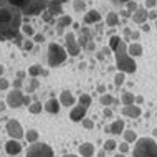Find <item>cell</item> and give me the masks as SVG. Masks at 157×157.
<instances>
[{
	"label": "cell",
	"mask_w": 157,
	"mask_h": 157,
	"mask_svg": "<svg viewBox=\"0 0 157 157\" xmlns=\"http://www.w3.org/2000/svg\"><path fill=\"white\" fill-rule=\"evenodd\" d=\"M121 113L124 114V116H127V117H139L142 111H141V108H139V106H136L132 103V104H126L124 108L121 109Z\"/></svg>",
	"instance_id": "obj_13"
},
{
	"label": "cell",
	"mask_w": 157,
	"mask_h": 157,
	"mask_svg": "<svg viewBox=\"0 0 157 157\" xmlns=\"http://www.w3.org/2000/svg\"><path fill=\"white\" fill-rule=\"evenodd\" d=\"M134 94H132V93H124V94H122L121 96V101H122V104H132L134 103Z\"/></svg>",
	"instance_id": "obj_32"
},
{
	"label": "cell",
	"mask_w": 157,
	"mask_h": 157,
	"mask_svg": "<svg viewBox=\"0 0 157 157\" xmlns=\"http://www.w3.org/2000/svg\"><path fill=\"white\" fill-rule=\"evenodd\" d=\"M104 116H106V117H111V116H113V111H111L109 108H106V109H104Z\"/></svg>",
	"instance_id": "obj_48"
},
{
	"label": "cell",
	"mask_w": 157,
	"mask_h": 157,
	"mask_svg": "<svg viewBox=\"0 0 157 157\" xmlns=\"http://www.w3.org/2000/svg\"><path fill=\"white\" fill-rule=\"evenodd\" d=\"M27 157H53V149L45 142H32L27 151Z\"/></svg>",
	"instance_id": "obj_6"
},
{
	"label": "cell",
	"mask_w": 157,
	"mask_h": 157,
	"mask_svg": "<svg viewBox=\"0 0 157 157\" xmlns=\"http://www.w3.org/2000/svg\"><path fill=\"white\" fill-rule=\"evenodd\" d=\"M41 109H43V106H41L40 101H35V103H30V104H28V111H30L32 114L41 113Z\"/></svg>",
	"instance_id": "obj_25"
},
{
	"label": "cell",
	"mask_w": 157,
	"mask_h": 157,
	"mask_svg": "<svg viewBox=\"0 0 157 157\" xmlns=\"http://www.w3.org/2000/svg\"><path fill=\"white\" fill-rule=\"evenodd\" d=\"M63 157H78V155H75V154H68V155H63Z\"/></svg>",
	"instance_id": "obj_59"
},
{
	"label": "cell",
	"mask_w": 157,
	"mask_h": 157,
	"mask_svg": "<svg viewBox=\"0 0 157 157\" xmlns=\"http://www.w3.org/2000/svg\"><path fill=\"white\" fill-rule=\"evenodd\" d=\"M41 13H43L41 17H43V20H45V22H55V17H53V15L48 12V8H46V10H43Z\"/></svg>",
	"instance_id": "obj_39"
},
{
	"label": "cell",
	"mask_w": 157,
	"mask_h": 157,
	"mask_svg": "<svg viewBox=\"0 0 157 157\" xmlns=\"http://www.w3.org/2000/svg\"><path fill=\"white\" fill-rule=\"evenodd\" d=\"M53 2H58V3H61V5H63V3H66L68 0H53Z\"/></svg>",
	"instance_id": "obj_53"
},
{
	"label": "cell",
	"mask_w": 157,
	"mask_h": 157,
	"mask_svg": "<svg viewBox=\"0 0 157 157\" xmlns=\"http://www.w3.org/2000/svg\"><path fill=\"white\" fill-rule=\"evenodd\" d=\"M28 75L32 76V78H36V76H40V75H46L45 71H43V68H41L40 65H33L28 68Z\"/></svg>",
	"instance_id": "obj_23"
},
{
	"label": "cell",
	"mask_w": 157,
	"mask_h": 157,
	"mask_svg": "<svg viewBox=\"0 0 157 157\" xmlns=\"http://www.w3.org/2000/svg\"><path fill=\"white\" fill-rule=\"evenodd\" d=\"M73 8L76 12H84L86 10V2L84 0H73Z\"/></svg>",
	"instance_id": "obj_30"
},
{
	"label": "cell",
	"mask_w": 157,
	"mask_h": 157,
	"mask_svg": "<svg viewBox=\"0 0 157 157\" xmlns=\"http://www.w3.org/2000/svg\"><path fill=\"white\" fill-rule=\"evenodd\" d=\"M93 36L88 28H81V33H79V38H78V45L81 46V48H86V50H93Z\"/></svg>",
	"instance_id": "obj_10"
},
{
	"label": "cell",
	"mask_w": 157,
	"mask_h": 157,
	"mask_svg": "<svg viewBox=\"0 0 157 157\" xmlns=\"http://www.w3.org/2000/svg\"><path fill=\"white\" fill-rule=\"evenodd\" d=\"M7 109V103H3V101H0V113H3Z\"/></svg>",
	"instance_id": "obj_50"
},
{
	"label": "cell",
	"mask_w": 157,
	"mask_h": 157,
	"mask_svg": "<svg viewBox=\"0 0 157 157\" xmlns=\"http://www.w3.org/2000/svg\"><path fill=\"white\" fill-rule=\"evenodd\" d=\"M5 2H8L10 5H15V7H18V8H22L25 3L28 2V0H5Z\"/></svg>",
	"instance_id": "obj_38"
},
{
	"label": "cell",
	"mask_w": 157,
	"mask_h": 157,
	"mask_svg": "<svg viewBox=\"0 0 157 157\" xmlns=\"http://www.w3.org/2000/svg\"><path fill=\"white\" fill-rule=\"evenodd\" d=\"M33 45H35L33 38H27V40H23L22 48H23V50H27V52H30V50H33Z\"/></svg>",
	"instance_id": "obj_35"
},
{
	"label": "cell",
	"mask_w": 157,
	"mask_h": 157,
	"mask_svg": "<svg viewBox=\"0 0 157 157\" xmlns=\"http://www.w3.org/2000/svg\"><path fill=\"white\" fill-rule=\"evenodd\" d=\"M79 154H81L83 157H91L93 154H94V146H93L91 142H84L79 146Z\"/></svg>",
	"instance_id": "obj_20"
},
{
	"label": "cell",
	"mask_w": 157,
	"mask_h": 157,
	"mask_svg": "<svg viewBox=\"0 0 157 157\" xmlns=\"http://www.w3.org/2000/svg\"><path fill=\"white\" fill-rule=\"evenodd\" d=\"M134 157H157V142L151 137H139L134 144Z\"/></svg>",
	"instance_id": "obj_3"
},
{
	"label": "cell",
	"mask_w": 157,
	"mask_h": 157,
	"mask_svg": "<svg viewBox=\"0 0 157 157\" xmlns=\"http://www.w3.org/2000/svg\"><path fill=\"white\" fill-rule=\"evenodd\" d=\"M117 147V142L114 141V139H108V141L104 142V146H103V149L106 151V152H111V151H114Z\"/></svg>",
	"instance_id": "obj_28"
},
{
	"label": "cell",
	"mask_w": 157,
	"mask_h": 157,
	"mask_svg": "<svg viewBox=\"0 0 157 157\" xmlns=\"http://www.w3.org/2000/svg\"><path fill=\"white\" fill-rule=\"evenodd\" d=\"M17 76H18V79H23L25 73H23V71H18V73H17Z\"/></svg>",
	"instance_id": "obj_52"
},
{
	"label": "cell",
	"mask_w": 157,
	"mask_h": 157,
	"mask_svg": "<svg viewBox=\"0 0 157 157\" xmlns=\"http://www.w3.org/2000/svg\"><path fill=\"white\" fill-rule=\"evenodd\" d=\"M136 8H137V5H136V2H131V0H129V2H127V12L131 13V12H134Z\"/></svg>",
	"instance_id": "obj_44"
},
{
	"label": "cell",
	"mask_w": 157,
	"mask_h": 157,
	"mask_svg": "<svg viewBox=\"0 0 157 157\" xmlns=\"http://www.w3.org/2000/svg\"><path fill=\"white\" fill-rule=\"evenodd\" d=\"M117 147H119V151L122 152V154H126V152L129 151V142H121Z\"/></svg>",
	"instance_id": "obj_43"
},
{
	"label": "cell",
	"mask_w": 157,
	"mask_h": 157,
	"mask_svg": "<svg viewBox=\"0 0 157 157\" xmlns=\"http://www.w3.org/2000/svg\"><path fill=\"white\" fill-rule=\"evenodd\" d=\"M32 38H33L35 43H45V35H43V33H35Z\"/></svg>",
	"instance_id": "obj_40"
},
{
	"label": "cell",
	"mask_w": 157,
	"mask_h": 157,
	"mask_svg": "<svg viewBox=\"0 0 157 157\" xmlns=\"http://www.w3.org/2000/svg\"><path fill=\"white\" fill-rule=\"evenodd\" d=\"M78 104L84 106V108H90V106H91V96L90 94H81V96H79V99H78Z\"/></svg>",
	"instance_id": "obj_29"
},
{
	"label": "cell",
	"mask_w": 157,
	"mask_h": 157,
	"mask_svg": "<svg viewBox=\"0 0 157 157\" xmlns=\"http://www.w3.org/2000/svg\"><path fill=\"white\" fill-rule=\"evenodd\" d=\"M132 18L136 23H144L147 20V8H136Z\"/></svg>",
	"instance_id": "obj_18"
},
{
	"label": "cell",
	"mask_w": 157,
	"mask_h": 157,
	"mask_svg": "<svg viewBox=\"0 0 157 157\" xmlns=\"http://www.w3.org/2000/svg\"><path fill=\"white\" fill-rule=\"evenodd\" d=\"M13 88L20 90V88H22V79H15V81H13Z\"/></svg>",
	"instance_id": "obj_47"
},
{
	"label": "cell",
	"mask_w": 157,
	"mask_h": 157,
	"mask_svg": "<svg viewBox=\"0 0 157 157\" xmlns=\"http://www.w3.org/2000/svg\"><path fill=\"white\" fill-rule=\"evenodd\" d=\"M7 132L12 139H17V141H20V139L25 136L23 129H22V124H20L18 121H15V119H10L7 122Z\"/></svg>",
	"instance_id": "obj_8"
},
{
	"label": "cell",
	"mask_w": 157,
	"mask_h": 157,
	"mask_svg": "<svg viewBox=\"0 0 157 157\" xmlns=\"http://www.w3.org/2000/svg\"><path fill=\"white\" fill-rule=\"evenodd\" d=\"M106 23H108V27H114V25H117V23H119V17H117V13H114V12H111V13H108Z\"/></svg>",
	"instance_id": "obj_24"
},
{
	"label": "cell",
	"mask_w": 157,
	"mask_h": 157,
	"mask_svg": "<svg viewBox=\"0 0 157 157\" xmlns=\"http://www.w3.org/2000/svg\"><path fill=\"white\" fill-rule=\"evenodd\" d=\"M38 84H40V83H38V81H36V78H33V79H32V83H30V84H28V93H32V91H35V90H36V88H38Z\"/></svg>",
	"instance_id": "obj_42"
},
{
	"label": "cell",
	"mask_w": 157,
	"mask_h": 157,
	"mask_svg": "<svg viewBox=\"0 0 157 157\" xmlns=\"http://www.w3.org/2000/svg\"><path fill=\"white\" fill-rule=\"evenodd\" d=\"M101 20V13L98 10H88V13L84 15V23L86 25H91V23H98Z\"/></svg>",
	"instance_id": "obj_17"
},
{
	"label": "cell",
	"mask_w": 157,
	"mask_h": 157,
	"mask_svg": "<svg viewBox=\"0 0 157 157\" xmlns=\"http://www.w3.org/2000/svg\"><path fill=\"white\" fill-rule=\"evenodd\" d=\"M122 134H124V139H126V142H136V139H137V134H136L132 129L122 131Z\"/></svg>",
	"instance_id": "obj_26"
},
{
	"label": "cell",
	"mask_w": 157,
	"mask_h": 157,
	"mask_svg": "<svg viewBox=\"0 0 157 157\" xmlns=\"http://www.w3.org/2000/svg\"><path fill=\"white\" fill-rule=\"evenodd\" d=\"M121 43V36H117V35H113L111 36V40H109V48H111V52H114V50L119 46Z\"/></svg>",
	"instance_id": "obj_33"
},
{
	"label": "cell",
	"mask_w": 157,
	"mask_h": 157,
	"mask_svg": "<svg viewBox=\"0 0 157 157\" xmlns=\"http://www.w3.org/2000/svg\"><path fill=\"white\" fill-rule=\"evenodd\" d=\"M23 23V13L18 7L0 2V41L15 40Z\"/></svg>",
	"instance_id": "obj_1"
},
{
	"label": "cell",
	"mask_w": 157,
	"mask_h": 157,
	"mask_svg": "<svg viewBox=\"0 0 157 157\" xmlns=\"http://www.w3.org/2000/svg\"><path fill=\"white\" fill-rule=\"evenodd\" d=\"M147 18H151V20H155V18H157V12H155V10L149 12V13H147Z\"/></svg>",
	"instance_id": "obj_46"
},
{
	"label": "cell",
	"mask_w": 157,
	"mask_h": 157,
	"mask_svg": "<svg viewBox=\"0 0 157 157\" xmlns=\"http://www.w3.org/2000/svg\"><path fill=\"white\" fill-rule=\"evenodd\" d=\"M127 33H129V32H127ZM129 35H131L132 40H137V38H139V32H132V33H129Z\"/></svg>",
	"instance_id": "obj_49"
},
{
	"label": "cell",
	"mask_w": 157,
	"mask_h": 157,
	"mask_svg": "<svg viewBox=\"0 0 157 157\" xmlns=\"http://www.w3.org/2000/svg\"><path fill=\"white\" fill-rule=\"evenodd\" d=\"M75 103H76V99H75V96L71 94L70 91H63L60 94V104L66 106V108H71Z\"/></svg>",
	"instance_id": "obj_16"
},
{
	"label": "cell",
	"mask_w": 157,
	"mask_h": 157,
	"mask_svg": "<svg viewBox=\"0 0 157 157\" xmlns=\"http://www.w3.org/2000/svg\"><path fill=\"white\" fill-rule=\"evenodd\" d=\"M5 151L8 155H18L22 152V144H20V141H17V139H10L5 144Z\"/></svg>",
	"instance_id": "obj_11"
},
{
	"label": "cell",
	"mask_w": 157,
	"mask_h": 157,
	"mask_svg": "<svg viewBox=\"0 0 157 157\" xmlns=\"http://www.w3.org/2000/svg\"><path fill=\"white\" fill-rule=\"evenodd\" d=\"M98 155H99V157H104V155H106V151L103 149V151H101V152H99V154H98Z\"/></svg>",
	"instance_id": "obj_54"
},
{
	"label": "cell",
	"mask_w": 157,
	"mask_h": 157,
	"mask_svg": "<svg viewBox=\"0 0 157 157\" xmlns=\"http://www.w3.org/2000/svg\"><path fill=\"white\" fill-rule=\"evenodd\" d=\"M60 101L58 99H55V98H52V99H48L45 103V106H43V109L46 113H50V114H56V113H60Z\"/></svg>",
	"instance_id": "obj_15"
},
{
	"label": "cell",
	"mask_w": 157,
	"mask_h": 157,
	"mask_svg": "<svg viewBox=\"0 0 157 157\" xmlns=\"http://www.w3.org/2000/svg\"><path fill=\"white\" fill-rule=\"evenodd\" d=\"M154 136H157V129H154Z\"/></svg>",
	"instance_id": "obj_60"
},
{
	"label": "cell",
	"mask_w": 157,
	"mask_h": 157,
	"mask_svg": "<svg viewBox=\"0 0 157 157\" xmlns=\"http://www.w3.org/2000/svg\"><path fill=\"white\" fill-rule=\"evenodd\" d=\"M99 101H101V104H103V106H111L114 103V98L111 94H108V93H104V94L101 96Z\"/></svg>",
	"instance_id": "obj_34"
},
{
	"label": "cell",
	"mask_w": 157,
	"mask_h": 157,
	"mask_svg": "<svg viewBox=\"0 0 157 157\" xmlns=\"http://www.w3.org/2000/svg\"><path fill=\"white\" fill-rule=\"evenodd\" d=\"M23 104H25V106L30 104V96H25V94H23Z\"/></svg>",
	"instance_id": "obj_51"
},
{
	"label": "cell",
	"mask_w": 157,
	"mask_h": 157,
	"mask_svg": "<svg viewBox=\"0 0 157 157\" xmlns=\"http://www.w3.org/2000/svg\"><path fill=\"white\" fill-rule=\"evenodd\" d=\"M114 83H116V86H121V84L124 83V73H122V71H119V73L114 76Z\"/></svg>",
	"instance_id": "obj_37"
},
{
	"label": "cell",
	"mask_w": 157,
	"mask_h": 157,
	"mask_svg": "<svg viewBox=\"0 0 157 157\" xmlns=\"http://www.w3.org/2000/svg\"><path fill=\"white\" fill-rule=\"evenodd\" d=\"M65 40H66V53L71 55V56H78L81 46L78 45V41H76V35L73 32H70V33L65 35Z\"/></svg>",
	"instance_id": "obj_7"
},
{
	"label": "cell",
	"mask_w": 157,
	"mask_h": 157,
	"mask_svg": "<svg viewBox=\"0 0 157 157\" xmlns=\"http://www.w3.org/2000/svg\"><path fill=\"white\" fill-rule=\"evenodd\" d=\"M157 5V0H146V8H154Z\"/></svg>",
	"instance_id": "obj_45"
},
{
	"label": "cell",
	"mask_w": 157,
	"mask_h": 157,
	"mask_svg": "<svg viewBox=\"0 0 157 157\" xmlns=\"http://www.w3.org/2000/svg\"><path fill=\"white\" fill-rule=\"evenodd\" d=\"M8 86H10V81L7 78H3V76H0V91L8 90Z\"/></svg>",
	"instance_id": "obj_36"
},
{
	"label": "cell",
	"mask_w": 157,
	"mask_h": 157,
	"mask_svg": "<svg viewBox=\"0 0 157 157\" xmlns=\"http://www.w3.org/2000/svg\"><path fill=\"white\" fill-rule=\"evenodd\" d=\"M122 131H124V121H121V119L114 121L113 124L109 126V132H113V134H116V136L122 134Z\"/></svg>",
	"instance_id": "obj_22"
},
{
	"label": "cell",
	"mask_w": 157,
	"mask_h": 157,
	"mask_svg": "<svg viewBox=\"0 0 157 157\" xmlns=\"http://www.w3.org/2000/svg\"><path fill=\"white\" fill-rule=\"evenodd\" d=\"M48 12L52 13L53 17H60L63 15V5L58 2H53V0H50V5H48Z\"/></svg>",
	"instance_id": "obj_19"
},
{
	"label": "cell",
	"mask_w": 157,
	"mask_h": 157,
	"mask_svg": "<svg viewBox=\"0 0 157 157\" xmlns=\"http://www.w3.org/2000/svg\"><path fill=\"white\" fill-rule=\"evenodd\" d=\"M127 55H129L131 58H136V56H141L142 55V46L139 43H132L127 46Z\"/></svg>",
	"instance_id": "obj_21"
},
{
	"label": "cell",
	"mask_w": 157,
	"mask_h": 157,
	"mask_svg": "<svg viewBox=\"0 0 157 157\" xmlns=\"http://www.w3.org/2000/svg\"><path fill=\"white\" fill-rule=\"evenodd\" d=\"M7 106L8 108H20V106H23V94L20 90H17L13 88L10 93L7 94Z\"/></svg>",
	"instance_id": "obj_9"
},
{
	"label": "cell",
	"mask_w": 157,
	"mask_h": 157,
	"mask_svg": "<svg viewBox=\"0 0 157 157\" xmlns=\"http://www.w3.org/2000/svg\"><path fill=\"white\" fill-rule=\"evenodd\" d=\"M70 25H73V20H71L70 15H60L56 20V32L58 35H61L63 30H65V27H70Z\"/></svg>",
	"instance_id": "obj_14"
},
{
	"label": "cell",
	"mask_w": 157,
	"mask_h": 157,
	"mask_svg": "<svg viewBox=\"0 0 157 157\" xmlns=\"http://www.w3.org/2000/svg\"><path fill=\"white\" fill-rule=\"evenodd\" d=\"M81 124L86 127V129H93V127H94V122H93L91 119H86V117H83V119H81Z\"/></svg>",
	"instance_id": "obj_41"
},
{
	"label": "cell",
	"mask_w": 157,
	"mask_h": 157,
	"mask_svg": "<svg viewBox=\"0 0 157 157\" xmlns=\"http://www.w3.org/2000/svg\"><path fill=\"white\" fill-rule=\"evenodd\" d=\"M66 56H68V53L61 45H58V43H50L48 45V65L52 68L61 65V63L66 60Z\"/></svg>",
	"instance_id": "obj_4"
},
{
	"label": "cell",
	"mask_w": 157,
	"mask_h": 157,
	"mask_svg": "<svg viewBox=\"0 0 157 157\" xmlns=\"http://www.w3.org/2000/svg\"><path fill=\"white\" fill-rule=\"evenodd\" d=\"M50 5V0H28L25 5L20 8L23 15H38L46 10Z\"/></svg>",
	"instance_id": "obj_5"
},
{
	"label": "cell",
	"mask_w": 157,
	"mask_h": 157,
	"mask_svg": "<svg viewBox=\"0 0 157 157\" xmlns=\"http://www.w3.org/2000/svg\"><path fill=\"white\" fill-rule=\"evenodd\" d=\"M25 137H27V141L28 142H36L38 141V131H35V129H28V132L25 134Z\"/></svg>",
	"instance_id": "obj_27"
},
{
	"label": "cell",
	"mask_w": 157,
	"mask_h": 157,
	"mask_svg": "<svg viewBox=\"0 0 157 157\" xmlns=\"http://www.w3.org/2000/svg\"><path fill=\"white\" fill-rule=\"evenodd\" d=\"M3 70H5V68H3L2 65H0V76H2V75H3Z\"/></svg>",
	"instance_id": "obj_56"
},
{
	"label": "cell",
	"mask_w": 157,
	"mask_h": 157,
	"mask_svg": "<svg viewBox=\"0 0 157 157\" xmlns=\"http://www.w3.org/2000/svg\"><path fill=\"white\" fill-rule=\"evenodd\" d=\"M126 2H129V0H117V3H126Z\"/></svg>",
	"instance_id": "obj_58"
},
{
	"label": "cell",
	"mask_w": 157,
	"mask_h": 157,
	"mask_svg": "<svg viewBox=\"0 0 157 157\" xmlns=\"http://www.w3.org/2000/svg\"><path fill=\"white\" fill-rule=\"evenodd\" d=\"M114 55H116V65L119 68V71H122V73H134L137 65H136L134 58H131L127 55V45L122 40L119 46L114 50Z\"/></svg>",
	"instance_id": "obj_2"
},
{
	"label": "cell",
	"mask_w": 157,
	"mask_h": 157,
	"mask_svg": "<svg viewBox=\"0 0 157 157\" xmlns=\"http://www.w3.org/2000/svg\"><path fill=\"white\" fill-rule=\"evenodd\" d=\"M114 157H126V155L122 154V152H119V154H116V155H114Z\"/></svg>",
	"instance_id": "obj_57"
},
{
	"label": "cell",
	"mask_w": 157,
	"mask_h": 157,
	"mask_svg": "<svg viewBox=\"0 0 157 157\" xmlns=\"http://www.w3.org/2000/svg\"><path fill=\"white\" fill-rule=\"evenodd\" d=\"M20 32H22L25 36H33V35H35V30H33V27H32V25H28V23H27V25H22Z\"/></svg>",
	"instance_id": "obj_31"
},
{
	"label": "cell",
	"mask_w": 157,
	"mask_h": 157,
	"mask_svg": "<svg viewBox=\"0 0 157 157\" xmlns=\"http://www.w3.org/2000/svg\"><path fill=\"white\" fill-rule=\"evenodd\" d=\"M98 90H99V91H101V93H104V91H106V88H104V86H103V84H101V86H99V88H98Z\"/></svg>",
	"instance_id": "obj_55"
},
{
	"label": "cell",
	"mask_w": 157,
	"mask_h": 157,
	"mask_svg": "<svg viewBox=\"0 0 157 157\" xmlns=\"http://www.w3.org/2000/svg\"><path fill=\"white\" fill-rule=\"evenodd\" d=\"M86 111H88V108H84V106L78 104L76 108L71 109V113H70V119H71V121H75V122H79L84 116H86Z\"/></svg>",
	"instance_id": "obj_12"
}]
</instances>
